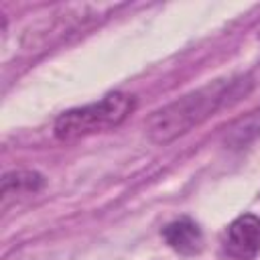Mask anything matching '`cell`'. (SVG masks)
Returning <instances> with one entry per match:
<instances>
[{
    "instance_id": "5b68a950",
    "label": "cell",
    "mask_w": 260,
    "mask_h": 260,
    "mask_svg": "<svg viewBox=\"0 0 260 260\" xmlns=\"http://www.w3.org/2000/svg\"><path fill=\"white\" fill-rule=\"evenodd\" d=\"M45 185V177L37 171H12L2 177V203L8 205L10 199L37 193Z\"/></svg>"
},
{
    "instance_id": "3957f363",
    "label": "cell",
    "mask_w": 260,
    "mask_h": 260,
    "mask_svg": "<svg viewBox=\"0 0 260 260\" xmlns=\"http://www.w3.org/2000/svg\"><path fill=\"white\" fill-rule=\"evenodd\" d=\"M221 246L232 260H254L260 254V217L254 213L238 215L228 225Z\"/></svg>"
},
{
    "instance_id": "7a4b0ae2",
    "label": "cell",
    "mask_w": 260,
    "mask_h": 260,
    "mask_svg": "<svg viewBox=\"0 0 260 260\" xmlns=\"http://www.w3.org/2000/svg\"><path fill=\"white\" fill-rule=\"evenodd\" d=\"M134 110V98L124 91H112L100 102L85 104L63 112L55 120V136L63 142H73L95 132H106L120 126Z\"/></svg>"
},
{
    "instance_id": "277c9868",
    "label": "cell",
    "mask_w": 260,
    "mask_h": 260,
    "mask_svg": "<svg viewBox=\"0 0 260 260\" xmlns=\"http://www.w3.org/2000/svg\"><path fill=\"white\" fill-rule=\"evenodd\" d=\"M162 238L177 254L195 256L203 250V234L199 225L189 217H179L162 228Z\"/></svg>"
},
{
    "instance_id": "6da1fadb",
    "label": "cell",
    "mask_w": 260,
    "mask_h": 260,
    "mask_svg": "<svg viewBox=\"0 0 260 260\" xmlns=\"http://www.w3.org/2000/svg\"><path fill=\"white\" fill-rule=\"evenodd\" d=\"M248 85L250 81H244V77L213 79L169 102L148 116L144 124L148 138L154 144H169L177 140L179 136L211 118L230 98H240L242 93L246 95Z\"/></svg>"
}]
</instances>
